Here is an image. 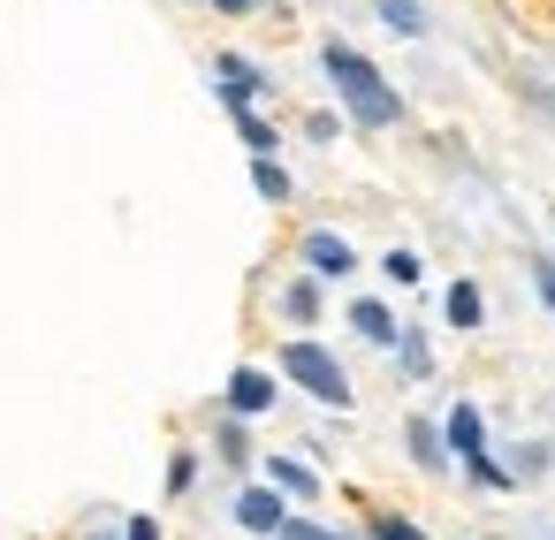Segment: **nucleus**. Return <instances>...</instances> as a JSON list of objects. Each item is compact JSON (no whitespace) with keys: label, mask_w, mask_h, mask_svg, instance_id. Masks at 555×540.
Wrapping results in <instances>:
<instances>
[{"label":"nucleus","mask_w":555,"mask_h":540,"mask_svg":"<svg viewBox=\"0 0 555 540\" xmlns=\"http://www.w3.org/2000/svg\"><path fill=\"white\" fill-rule=\"evenodd\" d=\"M297 252H305V274H312V282H343V274H358V252H350L335 229H305Z\"/></svg>","instance_id":"nucleus-3"},{"label":"nucleus","mask_w":555,"mask_h":540,"mask_svg":"<svg viewBox=\"0 0 555 540\" xmlns=\"http://www.w3.org/2000/svg\"><path fill=\"white\" fill-rule=\"evenodd\" d=\"M380 274H388V282H403V290H411V282H418V274H426V267H418V252H388V259H380Z\"/></svg>","instance_id":"nucleus-21"},{"label":"nucleus","mask_w":555,"mask_h":540,"mask_svg":"<svg viewBox=\"0 0 555 540\" xmlns=\"http://www.w3.org/2000/svg\"><path fill=\"white\" fill-rule=\"evenodd\" d=\"M396 358H403V373H426V365H434V350H426V335H418V327H403V335H396Z\"/></svg>","instance_id":"nucleus-16"},{"label":"nucleus","mask_w":555,"mask_h":540,"mask_svg":"<svg viewBox=\"0 0 555 540\" xmlns=\"http://www.w3.org/2000/svg\"><path fill=\"white\" fill-rule=\"evenodd\" d=\"M403 441H411V464H426V472H441V464H449V449H441V426H434V419H411V426H403Z\"/></svg>","instance_id":"nucleus-11"},{"label":"nucleus","mask_w":555,"mask_h":540,"mask_svg":"<svg viewBox=\"0 0 555 540\" xmlns=\"http://www.w3.org/2000/svg\"><path fill=\"white\" fill-rule=\"evenodd\" d=\"M274 540H343V532H335V525H312L305 510H289V525H282Z\"/></svg>","instance_id":"nucleus-20"},{"label":"nucleus","mask_w":555,"mask_h":540,"mask_svg":"<svg viewBox=\"0 0 555 540\" xmlns=\"http://www.w3.org/2000/svg\"><path fill=\"white\" fill-rule=\"evenodd\" d=\"M282 381H297L312 403H327V411H350V373H343V358L327 350V343H312V335H289L282 343Z\"/></svg>","instance_id":"nucleus-2"},{"label":"nucleus","mask_w":555,"mask_h":540,"mask_svg":"<svg viewBox=\"0 0 555 540\" xmlns=\"http://www.w3.org/2000/svg\"><path fill=\"white\" fill-rule=\"evenodd\" d=\"M236 138L251 145V160H274V145H282V138L267 130V115H251V107H236Z\"/></svg>","instance_id":"nucleus-13"},{"label":"nucleus","mask_w":555,"mask_h":540,"mask_svg":"<svg viewBox=\"0 0 555 540\" xmlns=\"http://www.w3.org/2000/svg\"><path fill=\"white\" fill-rule=\"evenodd\" d=\"M267 487H274L282 502H320V472H312L305 457H282V449L267 457Z\"/></svg>","instance_id":"nucleus-7"},{"label":"nucleus","mask_w":555,"mask_h":540,"mask_svg":"<svg viewBox=\"0 0 555 540\" xmlns=\"http://www.w3.org/2000/svg\"><path fill=\"white\" fill-rule=\"evenodd\" d=\"M441 320H449L456 335H472V327L487 320V297H479V282H449V297H441Z\"/></svg>","instance_id":"nucleus-9"},{"label":"nucleus","mask_w":555,"mask_h":540,"mask_svg":"<svg viewBox=\"0 0 555 540\" xmlns=\"http://www.w3.org/2000/svg\"><path fill=\"white\" fill-rule=\"evenodd\" d=\"M350 327H358L365 343H380V350H396V335H403V327H396V312H388L380 297H358V305H350Z\"/></svg>","instance_id":"nucleus-10"},{"label":"nucleus","mask_w":555,"mask_h":540,"mask_svg":"<svg viewBox=\"0 0 555 540\" xmlns=\"http://www.w3.org/2000/svg\"><path fill=\"white\" fill-rule=\"evenodd\" d=\"M236 525H244V532H282V525H289V502H282L274 487H244V494H236Z\"/></svg>","instance_id":"nucleus-8"},{"label":"nucleus","mask_w":555,"mask_h":540,"mask_svg":"<svg viewBox=\"0 0 555 540\" xmlns=\"http://www.w3.org/2000/svg\"><path fill=\"white\" fill-rule=\"evenodd\" d=\"M532 282H540V297H547V312H555V267H547V259L532 267Z\"/></svg>","instance_id":"nucleus-23"},{"label":"nucleus","mask_w":555,"mask_h":540,"mask_svg":"<svg viewBox=\"0 0 555 540\" xmlns=\"http://www.w3.org/2000/svg\"><path fill=\"white\" fill-rule=\"evenodd\" d=\"M191 487H198V457L176 449V457H168V494H191Z\"/></svg>","instance_id":"nucleus-18"},{"label":"nucleus","mask_w":555,"mask_h":540,"mask_svg":"<svg viewBox=\"0 0 555 540\" xmlns=\"http://www.w3.org/2000/svg\"><path fill=\"white\" fill-rule=\"evenodd\" d=\"M251 183H259V198H267V206H282V198H289V176H282V160H251Z\"/></svg>","instance_id":"nucleus-15"},{"label":"nucleus","mask_w":555,"mask_h":540,"mask_svg":"<svg viewBox=\"0 0 555 540\" xmlns=\"http://www.w3.org/2000/svg\"><path fill=\"white\" fill-rule=\"evenodd\" d=\"M214 77H221L214 92L229 100V115H236V107H251V100L267 92V69H259V62H244V54H221V62H214Z\"/></svg>","instance_id":"nucleus-5"},{"label":"nucleus","mask_w":555,"mask_h":540,"mask_svg":"<svg viewBox=\"0 0 555 540\" xmlns=\"http://www.w3.org/2000/svg\"><path fill=\"white\" fill-rule=\"evenodd\" d=\"M380 24H388L396 39H418V31H426V9H418V0H380Z\"/></svg>","instance_id":"nucleus-14"},{"label":"nucleus","mask_w":555,"mask_h":540,"mask_svg":"<svg viewBox=\"0 0 555 540\" xmlns=\"http://www.w3.org/2000/svg\"><path fill=\"white\" fill-rule=\"evenodd\" d=\"M282 320H297V327H312V320H320V282H312V274L282 290Z\"/></svg>","instance_id":"nucleus-12"},{"label":"nucleus","mask_w":555,"mask_h":540,"mask_svg":"<svg viewBox=\"0 0 555 540\" xmlns=\"http://www.w3.org/2000/svg\"><path fill=\"white\" fill-rule=\"evenodd\" d=\"M122 540H160V525H153V517H130V525H122Z\"/></svg>","instance_id":"nucleus-22"},{"label":"nucleus","mask_w":555,"mask_h":540,"mask_svg":"<svg viewBox=\"0 0 555 540\" xmlns=\"http://www.w3.org/2000/svg\"><path fill=\"white\" fill-rule=\"evenodd\" d=\"M441 449H449L456 464H472V457H487V419H479L472 403H456V411L441 419Z\"/></svg>","instance_id":"nucleus-6"},{"label":"nucleus","mask_w":555,"mask_h":540,"mask_svg":"<svg viewBox=\"0 0 555 540\" xmlns=\"http://www.w3.org/2000/svg\"><path fill=\"white\" fill-rule=\"evenodd\" d=\"M221 403H229V419H259V411H274V373H267V365H236Z\"/></svg>","instance_id":"nucleus-4"},{"label":"nucleus","mask_w":555,"mask_h":540,"mask_svg":"<svg viewBox=\"0 0 555 540\" xmlns=\"http://www.w3.org/2000/svg\"><path fill=\"white\" fill-rule=\"evenodd\" d=\"M373 540H426L411 517H396V510H373Z\"/></svg>","instance_id":"nucleus-19"},{"label":"nucleus","mask_w":555,"mask_h":540,"mask_svg":"<svg viewBox=\"0 0 555 540\" xmlns=\"http://www.w3.org/2000/svg\"><path fill=\"white\" fill-rule=\"evenodd\" d=\"M214 9H221V16H251V9H259V0H214Z\"/></svg>","instance_id":"nucleus-24"},{"label":"nucleus","mask_w":555,"mask_h":540,"mask_svg":"<svg viewBox=\"0 0 555 540\" xmlns=\"http://www.w3.org/2000/svg\"><path fill=\"white\" fill-rule=\"evenodd\" d=\"M320 69H327V85H335V100L350 107V123L358 130H388L396 115H403V100H396V85L358 54V47H343V39H327V54H320Z\"/></svg>","instance_id":"nucleus-1"},{"label":"nucleus","mask_w":555,"mask_h":540,"mask_svg":"<svg viewBox=\"0 0 555 540\" xmlns=\"http://www.w3.org/2000/svg\"><path fill=\"white\" fill-rule=\"evenodd\" d=\"M214 441H221V457H229V464H251V434H244V419H221V434H214Z\"/></svg>","instance_id":"nucleus-17"}]
</instances>
